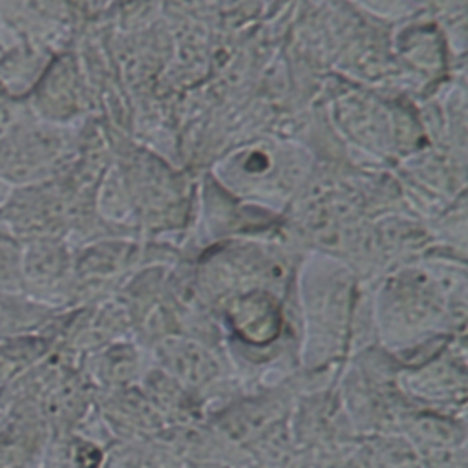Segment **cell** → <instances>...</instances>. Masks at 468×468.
<instances>
[{"label": "cell", "instance_id": "1", "mask_svg": "<svg viewBox=\"0 0 468 468\" xmlns=\"http://www.w3.org/2000/svg\"><path fill=\"white\" fill-rule=\"evenodd\" d=\"M62 249L49 238L22 241V292L53 309L66 302L68 265Z\"/></svg>", "mask_w": 468, "mask_h": 468}, {"label": "cell", "instance_id": "2", "mask_svg": "<svg viewBox=\"0 0 468 468\" xmlns=\"http://www.w3.org/2000/svg\"><path fill=\"white\" fill-rule=\"evenodd\" d=\"M53 342L46 331L0 340V391L42 362L53 351Z\"/></svg>", "mask_w": 468, "mask_h": 468}, {"label": "cell", "instance_id": "3", "mask_svg": "<svg viewBox=\"0 0 468 468\" xmlns=\"http://www.w3.org/2000/svg\"><path fill=\"white\" fill-rule=\"evenodd\" d=\"M58 309L31 300L26 294H0V340L44 331Z\"/></svg>", "mask_w": 468, "mask_h": 468}, {"label": "cell", "instance_id": "4", "mask_svg": "<svg viewBox=\"0 0 468 468\" xmlns=\"http://www.w3.org/2000/svg\"><path fill=\"white\" fill-rule=\"evenodd\" d=\"M0 294H24L22 243L7 232L0 236Z\"/></svg>", "mask_w": 468, "mask_h": 468}, {"label": "cell", "instance_id": "5", "mask_svg": "<svg viewBox=\"0 0 468 468\" xmlns=\"http://www.w3.org/2000/svg\"><path fill=\"white\" fill-rule=\"evenodd\" d=\"M15 122H18L16 102L11 97L0 95V139L11 130Z\"/></svg>", "mask_w": 468, "mask_h": 468}, {"label": "cell", "instance_id": "6", "mask_svg": "<svg viewBox=\"0 0 468 468\" xmlns=\"http://www.w3.org/2000/svg\"><path fill=\"white\" fill-rule=\"evenodd\" d=\"M9 192H11V186H9L5 181H2V179H0V207L5 203V199H7Z\"/></svg>", "mask_w": 468, "mask_h": 468}, {"label": "cell", "instance_id": "7", "mask_svg": "<svg viewBox=\"0 0 468 468\" xmlns=\"http://www.w3.org/2000/svg\"><path fill=\"white\" fill-rule=\"evenodd\" d=\"M4 411H5V408H4V402H2V399H0V420H2V417H4Z\"/></svg>", "mask_w": 468, "mask_h": 468}, {"label": "cell", "instance_id": "8", "mask_svg": "<svg viewBox=\"0 0 468 468\" xmlns=\"http://www.w3.org/2000/svg\"><path fill=\"white\" fill-rule=\"evenodd\" d=\"M2 234H5V230L0 227V236H2Z\"/></svg>", "mask_w": 468, "mask_h": 468}]
</instances>
